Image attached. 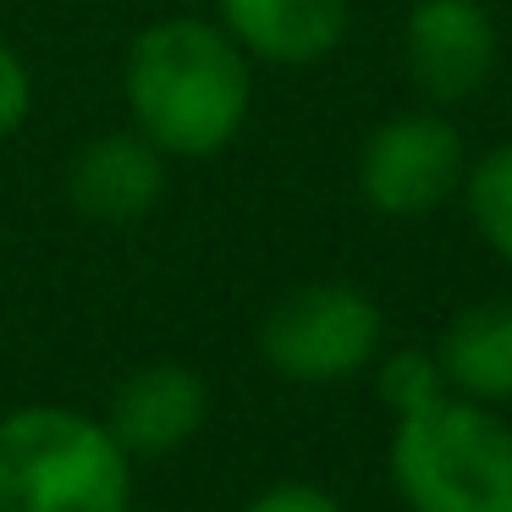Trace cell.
Instances as JSON below:
<instances>
[{
  "label": "cell",
  "instance_id": "cell-1",
  "mask_svg": "<svg viewBox=\"0 0 512 512\" xmlns=\"http://www.w3.org/2000/svg\"><path fill=\"white\" fill-rule=\"evenodd\" d=\"M122 100L166 160H210L248 122L254 61L210 17H160L127 45Z\"/></svg>",
  "mask_w": 512,
  "mask_h": 512
},
{
  "label": "cell",
  "instance_id": "cell-6",
  "mask_svg": "<svg viewBox=\"0 0 512 512\" xmlns=\"http://www.w3.org/2000/svg\"><path fill=\"white\" fill-rule=\"evenodd\" d=\"M402 56L424 100H468L496 72V23L479 0H419L402 28Z\"/></svg>",
  "mask_w": 512,
  "mask_h": 512
},
{
  "label": "cell",
  "instance_id": "cell-9",
  "mask_svg": "<svg viewBox=\"0 0 512 512\" xmlns=\"http://www.w3.org/2000/svg\"><path fill=\"white\" fill-rule=\"evenodd\" d=\"M215 23L248 61L314 67L347 34V0H215Z\"/></svg>",
  "mask_w": 512,
  "mask_h": 512
},
{
  "label": "cell",
  "instance_id": "cell-13",
  "mask_svg": "<svg viewBox=\"0 0 512 512\" xmlns=\"http://www.w3.org/2000/svg\"><path fill=\"white\" fill-rule=\"evenodd\" d=\"M28 105H34V78H28L23 56L0 39V144L28 122Z\"/></svg>",
  "mask_w": 512,
  "mask_h": 512
},
{
  "label": "cell",
  "instance_id": "cell-14",
  "mask_svg": "<svg viewBox=\"0 0 512 512\" xmlns=\"http://www.w3.org/2000/svg\"><path fill=\"white\" fill-rule=\"evenodd\" d=\"M248 512H342V507H336V496H325L314 485H270L265 496L248 501Z\"/></svg>",
  "mask_w": 512,
  "mask_h": 512
},
{
  "label": "cell",
  "instance_id": "cell-3",
  "mask_svg": "<svg viewBox=\"0 0 512 512\" xmlns=\"http://www.w3.org/2000/svg\"><path fill=\"white\" fill-rule=\"evenodd\" d=\"M391 479L413 512H512V424L468 397L402 413Z\"/></svg>",
  "mask_w": 512,
  "mask_h": 512
},
{
  "label": "cell",
  "instance_id": "cell-10",
  "mask_svg": "<svg viewBox=\"0 0 512 512\" xmlns=\"http://www.w3.org/2000/svg\"><path fill=\"white\" fill-rule=\"evenodd\" d=\"M446 386L468 402H512V303H479L446 325L435 347Z\"/></svg>",
  "mask_w": 512,
  "mask_h": 512
},
{
  "label": "cell",
  "instance_id": "cell-2",
  "mask_svg": "<svg viewBox=\"0 0 512 512\" xmlns=\"http://www.w3.org/2000/svg\"><path fill=\"white\" fill-rule=\"evenodd\" d=\"M133 468L116 435L78 408L0 419V512H127Z\"/></svg>",
  "mask_w": 512,
  "mask_h": 512
},
{
  "label": "cell",
  "instance_id": "cell-8",
  "mask_svg": "<svg viewBox=\"0 0 512 512\" xmlns=\"http://www.w3.org/2000/svg\"><path fill=\"white\" fill-rule=\"evenodd\" d=\"M210 391L188 364H144L116 386L111 397V419L105 430L116 435L127 457H166L182 441H193V430L204 424Z\"/></svg>",
  "mask_w": 512,
  "mask_h": 512
},
{
  "label": "cell",
  "instance_id": "cell-11",
  "mask_svg": "<svg viewBox=\"0 0 512 512\" xmlns=\"http://www.w3.org/2000/svg\"><path fill=\"white\" fill-rule=\"evenodd\" d=\"M468 215L479 237L512 265V144H496L468 171Z\"/></svg>",
  "mask_w": 512,
  "mask_h": 512
},
{
  "label": "cell",
  "instance_id": "cell-5",
  "mask_svg": "<svg viewBox=\"0 0 512 512\" xmlns=\"http://www.w3.org/2000/svg\"><path fill=\"white\" fill-rule=\"evenodd\" d=\"M463 182V138L446 116L408 111L380 122L358 149V193L369 210L413 221L446 204Z\"/></svg>",
  "mask_w": 512,
  "mask_h": 512
},
{
  "label": "cell",
  "instance_id": "cell-4",
  "mask_svg": "<svg viewBox=\"0 0 512 512\" xmlns=\"http://www.w3.org/2000/svg\"><path fill=\"white\" fill-rule=\"evenodd\" d=\"M259 353L287 380H347L380 353V309L347 281H309L265 314Z\"/></svg>",
  "mask_w": 512,
  "mask_h": 512
},
{
  "label": "cell",
  "instance_id": "cell-7",
  "mask_svg": "<svg viewBox=\"0 0 512 512\" xmlns=\"http://www.w3.org/2000/svg\"><path fill=\"white\" fill-rule=\"evenodd\" d=\"M67 204L83 215V221H105L122 226L138 221L160 204V188H166V155L149 144L144 133H100L83 138L67 160Z\"/></svg>",
  "mask_w": 512,
  "mask_h": 512
},
{
  "label": "cell",
  "instance_id": "cell-12",
  "mask_svg": "<svg viewBox=\"0 0 512 512\" xmlns=\"http://www.w3.org/2000/svg\"><path fill=\"white\" fill-rule=\"evenodd\" d=\"M446 397V375L441 364H435V353H424V347H402V353H391L386 364H380V402H386L391 413H419L430 408V402Z\"/></svg>",
  "mask_w": 512,
  "mask_h": 512
}]
</instances>
